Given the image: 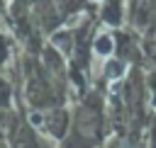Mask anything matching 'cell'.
I'll use <instances>...</instances> for the list:
<instances>
[{"label": "cell", "instance_id": "cell-1", "mask_svg": "<svg viewBox=\"0 0 156 148\" xmlns=\"http://www.w3.org/2000/svg\"><path fill=\"white\" fill-rule=\"evenodd\" d=\"M98 51H100V53H105V56H107V53H110V51H112V39H110V36H102V39H100V41H98Z\"/></svg>", "mask_w": 156, "mask_h": 148}]
</instances>
